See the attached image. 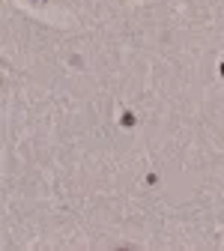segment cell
I'll return each mask as SVG.
<instances>
[{
	"label": "cell",
	"mask_w": 224,
	"mask_h": 251,
	"mask_svg": "<svg viewBox=\"0 0 224 251\" xmlns=\"http://www.w3.org/2000/svg\"><path fill=\"white\" fill-rule=\"evenodd\" d=\"M221 72H224V66H221Z\"/></svg>",
	"instance_id": "cell-1"
}]
</instances>
